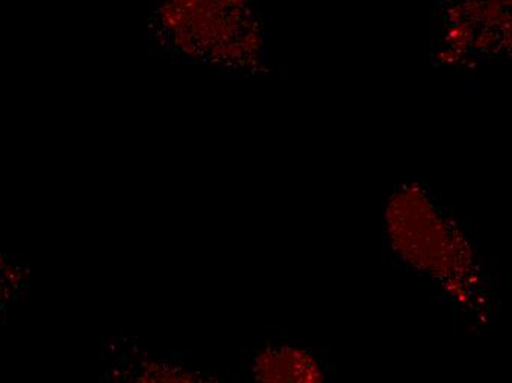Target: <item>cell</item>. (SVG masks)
<instances>
[{
  "instance_id": "6da1fadb",
  "label": "cell",
  "mask_w": 512,
  "mask_h": 383,
  "mask_svg": "<svg viewBox=\"0 0 512 383\" xmlns=\"http://www.w3.org/2000/svg\"><path fill=\"white\" fill-rule=\"evenodd\" d=\"M318 366L307 353L293 348H268L255 358L254 375L264 382L309 381L302 369L321 375L320 370H315Z\"/></svg>"
},
{
  "instance_id": "7a4b0ae2",
  "label": "cell",
  "mask_w": 512,
  "mask_h": 383,
  "mask_svg": "<svg viewBox=\"0 0 512 383\" xmlns=\"http://www.w3.org/2000/svg\"><path fill=\"white\" fill-rule=\"evenodd\" d=\"M139 373H134L133 378L139 382H184L195 381V375L184 372L179 366L159 363V361H140Z\"/></svg>"
}]
</instances>
